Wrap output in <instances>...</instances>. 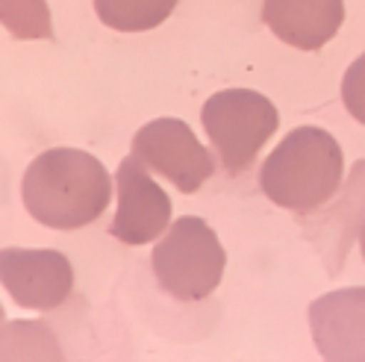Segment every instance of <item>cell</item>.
I'll use <instances>...</instances> for the list:
<instances>
[{"label":"cell","mask_w":365,"mask_h":362,"mask_svg":"<svg viewBox=\"0 0 365 362\" xmlns=\"http://www.w3.org/2000/svg\"><path fill=\"white\" fill-rule=\"evenodd\" d=\"M180 0H95V12L118 33H145L171 18Z\"/></svg>","instance_id":"cell-11"},{"label":"cell","mask_w":365,"mask_h":362,"mask_svg":"<svg viewBox=\"0 0 365 362\" xmlns=\"http://www.w3.org/2000/svg\"><path fill=\"white\" fill-rule=\"evenodd\" d=\"M262 21L298 51H322L345 21V0H262Z\"/></svg>","instance_id":"cell-10"},{"label":"cell","mask_w":365,"mask_h":362,"mask_svg":"<svg viewBox=\"0 0 365 362\" xmlns=\"http://www.w3.org/2000/svg\"><path fill=\"white\" fill-rule=\"evenodd\" d=\"M6 324V312H4V306H0V327Z\"/></svg>","instance_id":"cell-16"},{"label":"cell","mask_w":365,"mask_h":362,"mask_svg":"<svg viewBox=\"0 0 365 362\" xmlns=\"http://www.w3.org/2000/svg\"><path fill=\"white\" fill-rule=\"evenodd\" d=\"M115 183H118V210L115 218H112L109 233L124 244L156 242L171 224V197L165 195V189L153 183V177L135 156H127L118 165Z\"/></svg>","instance_id":"cell-7"},{"label":"cell","mask_w":365,"mask_h":362,"mask_svg":"<svg viewBox=\"0 0 365 362\" xmlns=\"http://www.w3.org/2000/svg\"><path fill=\"white\" fill-rule=\"evenodd\" d=\"M203 130L230 174H245L280 127L274 103L250 88H224L203 103Z\"/></svg>","instance_id":"cell-4"},{"label":"cell","mask_w":365,"mask_h":362,"mask_svg":"<svg viewBox=\"0 0 365 362\" xmlns=\"http://www.w3.org/2000/svg\"><path fill=\"white\" fill-rule=\"evenodd\" d=\"M0 359H62V348L41 321H6L0 327Z\"/></svg>","instance_id":"cell-12"},{"label":"cell","mask_w":365,"mask_h":362,"mask_svg":"<svg viewBox=\"0 0 365 362\" xmlns=\"http://www.w3.org/2000/svg\"><path fill=\"white\" fill-rule=\"evenodd\" d=\"M0 24L15 38H53L48 0H0Z\"/></svg>","instance_id":"cell-13"},{"label":"cell","mask_w":365,"mask_h":362,"mask_svg":"<svg viewBox=\"0 0 365 362\" xmlns=\"http://www.w3.org/2000/svg\"><path fill=\"white\" fill-rule=\"evenodd\" d=\"M341 103L359 124H365V53L356 56L341 77Z\"/></svg>","instance_id":"cell-14"},{"label":"cell","mask_w":365,"mask_h":362,"mask_svg":"<svg viewBox=\"0 0 365 362\" xmlns=\"http://www.w3.org/2000/svg\"><path fill=\"white\" fill-rule=\"evenodd\" d=\"M130 148L145 168L163 174L182 195H195L215 171L212 153L180 118H156L145 124L135 130Z\"/></svg>","instance_id":"cell-5"},{"label":"cell","mask_w":365,"mask_h":362,"mask_svg":"<svg viewBox=\"0 0 365 362\" xmlns=\"http://www.w3.org/2000/svg\"><path fill=\"white\" fill-rule=\"evenodd\" d=\"M153 277L159 289L177 301H203L218 289L224 277L227 254L203 218H177L150 254Z\"/></svg>","instance_id":"cell-3"},{"label":"cell","mask_w":365,"mask_h":362,"mask_svg":"<svg viewBox=\"0 0 365 362\" xmlns=\"http://www.w3.org/2000/svg\"><path fill=\"white\" fill-rule=\"evenodd\" d=\"M0 283L21 309L48 312L68 301L74 289L71 259L51 247H4Z\"/></svg>","instance_id":"cell-6"},{"label":"cell","mask_w":365,"mask_h":362,"mask_svg":"<svg viewBox=\"0 0 365 362\" xmlns=\"http://www.w3.org/2000/svg\"><path fill=\"white\" fill-rule=\"evenodd\" d=\"M21 200L48 230H80L106 212L112 177L98 156L77 148H51L24 171Z\"/></svg>","instance_id":"cell-1"},{"label":"cell","mask_w":365,"mask_h":362,"mask_svg":"<svg viewBox=\"0 0 365 362\" xmlns=\"http://www.w3.org/2000/svg\"><path fill=\"white\" fill-rule=\"evenodd\" d=\"M312 342L330 362H365V286L336 289L309 306Z\"/></svg>","instance_id":"cell-9"},{"label":"cell","mask_w":365,"mask_h":362,"mask_svg":"<svg viewBox=\"0 0 365 362\" xmlns=\"http://www.w3.org/2000/svg\"><path fill=\"white\" fill-rule=\"evenodd\" d=\"M341 174L345 156L333 135L322 127H294L262 162L259 189L277 207L309 215L333 200Z\"/></svg>","instance_id":"cell-2"},{"label":"cell","mask_w":365,"mask_h":362,"mask_svg":"<svg viewBox=\"0 0 365 362\" xmlns=\"http://www.w3.org/2000/svg\"><path fill=\"white\" fill-rule=\"evenodd\" d=\"M359 247H362V259H365V221H362V227H359Z\"/></svg>","instance_id":"cell-15"},{"label":"cell","mask_w":365,"mask_h":362,"mask_svg":"<svg viewBox=\"0 0 365 362\" xmlns=\"http://www.w3.org/2000/svg\"><path fill=\"white\" fill-rule=\"evenodd\" d=\"M333 197L336 203L327 200L324 207L309 212L312 215L309 221H304V236L318 247L330 274L341 271L351 254L354 236L359 233L365 221V160L354 162L348 180H341V186Z\"/></svg>","instance_id":"cell-8"}]
</instances>
